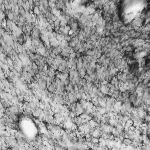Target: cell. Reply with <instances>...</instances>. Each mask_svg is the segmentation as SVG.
Listing matches in <instances>:
<instances>
[{"label":"cell","mask_w":150,"mask_h":150,"mask_svg":"<svg viewBox=\"0 0 150 150\" xmlns=\"http://www.w3.org/2000/svg\"><path fill=\"white\" fill-rule=\"evenodd\" d=\"M122 142L124 143L126 145V146L127 145H129L132 143V140H131L128 138H124L123 141H122Z\"/></svg>","instance_id":"obj_1"}]
</instances>
